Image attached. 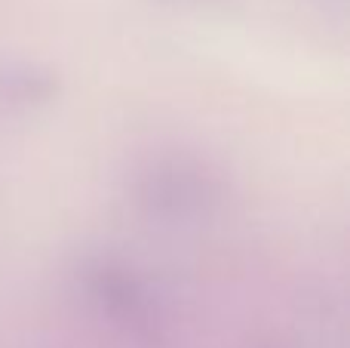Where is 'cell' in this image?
<instances>
[{
    "label": "cell",
    "instance_id": "cell-1",
    "mask_svg": "<svg viewBox=\"0 0 350 348\" xmlns=\"http://www.w3.org/2000/svg\"><path fill=\"white\" fill-rule=\"evenodd\" d=\"M80 281L98 318H105L114 330L142 345L163 339V314L157 308V299L133 269L102 259L86 265Z\"/></svg>",
    "mask_w": 350,
    "mask_h": 348
},
{
    "label": "cell",
    "instance_id": "cell-2",
    "mask_svg": "<svg viewBox=\"0 0 350 348\" xmlns=\"http://www.w3.org/2000/svg\"><path fill=\"white\" fill-rule=\"evenodd\" d=\"M139 203L166 222L203 219L221 201V182L193 158H160L135 185Z\"/></svg>",
    "mask_w": 350,
    "mask_h": 348
},
{
    "label": "cell",
    "instance_id": "cell-3",
    "mask_svg": "<svg viewBox=\"0 0 350 348\" xmlns=\"http://www.w3.org/2000/svg\"><path fill=\"white\" fill-rule=\"evenodd\" d=\"M59 92V80L53 71L31 65L0 71V99L10 105H43Z\"/></svg>",
    "mask_w": 350,
    "mask_h": 348
},
{
    "label": "cell",
    "instance_id": "cell-4",
    "mask_svg": "<svg viewBox=\"0 0 350 348\" xmlns=\"http://www.w3.org/2000/svg\"><path fill=\"white\" fill-rule=\"evenodd\" d=\"M258 348H277V345H258Z\"/></svg>",
    "mask_w": 350,
    "mask_h": 348
}]
</instances>
